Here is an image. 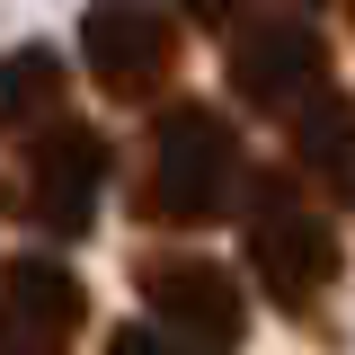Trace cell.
Instances as JSON below:
<instances>
[{
  "label": "cell",
  "instance_id": "cell-1",
  "mask_svg": "<svg viewBox=\"0 0 355 355\" xmlns=\"http://www.w3.org/2000/svg\"><path fill=\"white\" fill-rule=\"evenodd\" d=\"M249 196V160H240V125L205 107V98H178L160 107V125L142 142V187H133V214L151 231H205Z\"/></svg>",
  "mask_w": 355,
  "mask_h": 355
},
{
  "label": "cell",
  "instance_id": "cell-2",
  "mask_svg": "<svg viewBox=\"0 0 355 355\" xmlns=\"http://www.w3.org/2000/svg\"><path fill=\"white\" fill-rule=\"evenodd\" d=\"M240 258H249L258 293L284 311V320H320V302H329L338 275H347L338 222L320 214L302 196V178H284V169L249 178V196H240Z\"/></svg>",
  "mask_w": 355,
  "mask_h": 355
},
{
  "label": "cell",
  "instance_id": "cell-3",
  "mask_svg": "<svg viewBox=\"0 0 355 355\" xmlns=\"http://www.w3.org/2000/svg\"><path fill=\"white\" fill-rule=\"evenodd\" d=\"M222 71H231V98H240V107H258V116H275V125H293L311 98L329 89V44H320L311 18L266 9V18H240V27H231Z\"/></svg>",
  "mask_w": 355,
  "mask_h": 355
},
{
  "label": "cell",
  "instance_id": "cell-4",
  "mask_svg": "<svg viewBox=\"0 0 355 355\" xmlns=\"http://www.w3.org/2000/svg\"><path fill=\"white\" fill-rule=\"evenodd\" d=\"M133 293H142V311L169 329L178 347H196V355H240V338H249V293L214 258L160 249V258L133 266Z\"/></svg>",
  "mask_w": 355,
  "mask_h": 355
},
{
  "label": "cell",
  "instance_id": "cell-5",
  "mask_svg": "<svg viewBox=\"0 0 355 355\" xmlns=\"http://www.w3.org/2000/svg\"><path fill=\"white\" fill-rule=\"evenodd\" d=\"M80 62L116 107H142V98H160L178 80L187 44H178V18L151 9V0H89L80 9Z\"/></svg>",
  "mask_w": 355,
  "mask_h": 355
},
{
  "label": "cell",
  "instance_id": "cell-6",
  "mask_svg": "<svg viewBox=\"0 0 355 355\" xmlns=\"http://www.w3.org/2000/svg\"><path fill=\"white\" fill-rule=\"evenodd\" d=\"M98 196H107V133L98 125H44L27 151V187H18V214L36 222L44 240H89L98 231Z\"/></svg>",
  "mask_w": 355,
  "mask_h": 355
},
{
  "label": "cell",
  "instance_id": "cell-7",
  "mask_svg": "<svg viewBox=\"0 0 355 355\" xmlns=\"http://www.w3.org/2000/svg\"><path fill=\"white\" fill-rule=\"evenodd\" d=\"M89 329V284L44 249L0 258V355H71Z\"/></svg>",
  "mask_w": 355,
  "mask_h": 355
},
{
  "label": "cell",
  "instance_id": "cell-8",
  "mask_svg": "<svg viewBox=\"0 0 355 355\" xmlns=\"http://www.w3.org/2000/svg\"><path fill=\"white\" fill-rule=\"evenodd\" d=\"M293 169H302L329 205H347V214H355V98L320 89L302 116H293Z\"/></svg>",
  "mask_w": 355,
  "mask_h": 355
},
{
  "label": "cell",
  "instance_id": "cell-9",
  "mask_svg": "<svg viewBox=\"0 0 355 355\" xmlns=\"http://www.w3.org/2000/svg\"><path fill=\"white\" fill-rule=\"evenodd\" d=\"M71 80H62V53L53 44H18V53H0V142H27V133L62 125L71 107Z\"/></svg>",
  "mask_w": 355,
  "mask_h": 355
},
{
  "label": "cell",
  "instance_id": "cell-10",
  "mask_svg": "<svg viewBox=\"0 0 355 355\" xmlns=\"http://www.w3.org/2000/svg\"><path fill=\"white\" fill-rule=\"evenodd\" d=\"M107 355H196V347H178L169 329L151 320V329H116V338H107Z\"/></svg>",
  "mask_w": 355,
  "mask_h": 355
},
{
  "label": "cell",
  "instance_id": "cell-11",
  "mask_svg": "<svg viewBox=\"0 0 355 355\" xmlns=\"http://www.w3.org/2000/svg\"><path fill=\"white\" fill-rule=\"evenodd\" d=\"M169 9H187L196 27H240V0H169Z\"/></svg>",
  "mask_w": 355,
  "mask_h": 355
},
{
  "label": "cell",
  "instance_id": "cell-12",
  "mask_svg": "<svg viewBox=\"0 0 355 355\" xmlns=\"http://www.w3.org/2000/svg\"><path fill=\"white\" fill-rule=\"evenodd\" d=\"M302 9H329V0H302Z\"/></svg>",
  "mask_w": 355,
  "mask_h": 355
},
{
  "label": "cell",
  "instance_id": "cell-13",
  "mask_svg": "<svg viewBox=\"0 0 355 355\" xmlns=\"http://www.w3.org/2000/svg\"><path fill=\"white\" fill-rule=\"evenodd\" d=\"M0 205H9V187H0Z\"/></svg>",
  "mask_w": 355,
  "mask_h": 355
}]
</instances>
